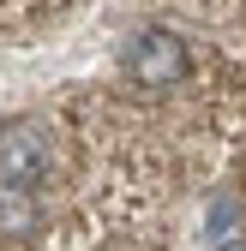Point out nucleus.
I'll list each match as a JSON object with an SVG mask.
<instances>
[{
    "label": "nucleus",
    "instance_id": "f257e3e1",
    "mask_svg": "<svg viewBox=\"0 0 246 251\" xmlns=\"http://www.w3.org/2000/svg\"><path fill=\"white\" fill-rule=\"evenodd\" d=\"M120 72H126L132 90L162 96V90L186 84L192 54H186V42H180V30H168V24H144V30H132V42L120 48Z\"/></svg>",
    "mask_w": 246,
    "mask_h": 251
},
{
    "label": "nucleus",
    "instance_id": "f03ea898",
    "mask_svg": "<svg viewBox=\"0 0 246 251\" xmlns=\"http://www.w3.org/2000/svg\"><path fill=\"white\" fill-rule=\"evenodd\" d=\"M54 174V138L42 120H0V185L36 192Z\"/></svg>",
    "mask_w": 246,
    "mask_h": 251
},
{
    "label": "nucleus",
    "instance_id": "7ed1b4c3",
    "mask_svg": "<svg viewBox=\"0 0 246 251\" xmlns=\"http://www.w3.org/2000/svg\"><path fill=\"white\" fill-rule=\"evenodd\" d=\"M42 227V198L18 192V185H0V239H30Z\"/></svg>",
    "mask_w": 246,
    "mask_h": 251
},
{
    "label": "nucleus",
    "instance_id": "20e7f679",
    "mask_svg": "<svg viewBox=\"0 0 246 251\" xmlns=\"http://www.w3.org/2000/svg\"><path fill=\"white\" fill-rule=\"evenodd\" d=\"M216 251H246V239H228V245H216Z\"/></svg>",
    "mask_w": 246,
    "mask_h": 251
}]
</instances>
